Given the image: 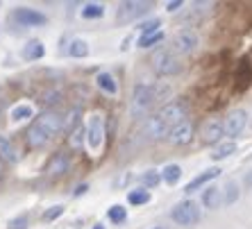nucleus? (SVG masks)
Masks as SVG:
<instances>
[{
  "label": "nucleus",
  "mask_w": 252,
  "mask_h": 229,
  "mask_svg": "<svg viewBox=\"0 0 252 229\" xmlns=\"http://www.w3.org/2000/svg\"><path fill=\"white\" fill-rule=\"evenodd\" d=\"M62 127H64V114L57 109H48L39 114L34 123L30 125V129L25 132V141L30 147H43L59 134Z\"/></svg>",
  "instance_id": "nucleus-1"
},
{
  "label": "nucleus",
  "mask_w": 252,
  "mask_h": 229,
  "mask_svg": "<svg viewBox=\"0 0 252 229\" xmlns=\"http://www.w3.org/2000/svg\"><path fill=\"white\" fill-rule=\"evenodd\" d=\"M155 105V88L153 84L141 82L134 86V93H132V102H129V114L134 118H143Z\"/></svg>",
  "instance_id": "nucleus-2"
},
{
  "label": "nucleus",
  "mask_w": 252,
  "mask_h": 229,
  "mask_svg": "<svg viewBox=\"0 0 252 229\" xmlns=\"http://www.w3.org/2000/svg\"><path fill=\"white\" fill-rule=\"evenodd\" d=\"M150 64H153L155 73L161 75V77H173V75H177V73L182 71V61H180V57L170 53L168 48H159V50H155Z\"/></svg>",
  "instance_id": "nucleus-3"
},
{
  "label": "nucleus",
  "mask_w": 252,
  "mask_h": 229,
  "mask_svg": "<svg viewBox=\"0 0 252 229\" xmlns=\"http://www.w3.org/2000/svg\"><path fill=\"white\" fill-rule=\"evenodd\" d=\"M157 116L161 118V123H164L166 127L173 129L175 125L182 123V120H187V116H189V100H187V98H177V100L166 102Z\"/></svg>",
  "instance_id": "nucleus-4"
},
{
  "label": "nucleus",
  "mask_w": 252,
  "mask_h": 229,
  "mask_svg": "<svg viewBox=\"0 0 252 229\" xmlns=\"http://www.w3.org/2000/svg\"><path fill=\"white\" fill-rule=\"evenodd\" d=\"M102 143H105V118L100 112H95L87 120V145L91 154H98L102 150Z\"/></svg>",
  "instance_id": "nucleus-5"
},
{
  "label": "nucleus",
  "mask_w": 252,
  "mask_h": 229,
  "mask_svg": "<svg viewBox=\"0 0 252 229\" xmlns=\"http://www.w3.org/2000/svg\"><path fill=\"white\" fill-rule=\"evenodd\" d=\"M170 218H173V223L182 225V227H191V225L200 223V218H202V211H200V206L195 204L193 200H182L180 204L173 206V211H170Z\"/></svg>",
  "instance_id": "nucleus-6"
},
{
  "label": "nucleus",
  "mask_w": 252,
  "mask_h": 229,
  "mask_svg": "<svg viewBox=\"0 0 252 229\" xmlns=\"http://www.w3.org/2000/svg\"><path fill=\"white\" fill-rule=\"evenodd\" d=\"M200 43V36L198 32H193V29H180V32H175V36H173V41H170V53L173 55H191L198 48Z\"/></svg>",
  "instance_id": "nucleus-7"
},
{
  "label": "nucleus",
  "mask_w": 252,
  "mask_h": 229,
  "mask_svg": "<svg viewBox=\"0 0 252 229\" xmlns=\"http://www.w3.org/2000/svg\"><path fill=\"white\" fill-rule=\"evenodd\" d=\"M153 9V2H141V0H129V2H121L116 12L118 23H132L136 18H141L143 14H148Z\"/></svg>",
  "instance_id": "nucleus-8"
},
{
  "label": "nucleus",
  "mask_w": 252,
  "mask_h": 229,
  "mask_svg": "<svg viewBox=\"0 0 252 229\" xmlns=\"http://www.w3.org/2000/svg\"><path fill=\"white\" fill-rule=\"evenodd\" d=\"M12 16H14V21H18V25H25V28H41V25L48 23L46 14L36 12V9H30V7H18Z\"/></svg>",
  "instance_id": "nucleus-9"
},
{
  "label": "nucleus",
  "mask_w": 252,
  "mask_h": 229,
  "mask_svg": "<svg viewBox=\"0 0 252 229\" xmlns=\"http://www.w3.org/2000/svg\"><path fill=\"white\" fill-rule=\"evenodd\" d=\"M246 123H248V112L246 109H232L225 118V134L236 139V136L243 134V129H246Z\"/></svg>",
  "instance_id": "nucleus-10"
},
{
  "label": "nucleus",
  "mask_w": 252,
  "mask_h": 229,
  "mask_svg": "<svg viewBox=\"0 0 252 229\" xmlns=\"http://www.w3.org/2000/svg\"><path fill=\"white\" fill-rule=\"evenodd\" d=\"M223 136H225V125H223V120H218V118L205 120V125L200 129V139H202V143H207V145L218 143Z\"/></svg>",
  "instance_id": "nucleus-11"
},
{
  "label": "nucleus",
  "mask_w": 252,
  "mask_h": 229,
  "mask_svg": "<svg viewBox=\"0 0 252 229\" xmlns=\"http://www.w3.org/2000/svg\"><path fill=\"white\" fill-rule=\"evenodd\" d=\"M168 141L173 145H189L193 141V123L191 120H182L180 125H175L168 132Z\"/></svg>",
  "instance_id": "nucleus-12"
},
{
  "label": "nucleus",
  "mask_w": 252,
  "mask_h": 229,
  "mask_svg": "<svg viewBox=\"0 0 252 229\" xmlns=\"http://www.w3.org/2000/svg\"><path fill=\"white\" fill-rule=\"evenodd\" d=\"M68 171H70V157L66 152H57L53 159H50V164H48V168H46L48 177H53V179L64 177Z\"/></svg>",
  "instance_id": "nucleus-13"
},
{
  "label": "nucleus",
  "mask_w": 252,
  "mask_h": 229,
  "mask_svg": "<svg viewBox=\"0 0 252 229\" xmlns=\"http://www.w3.org/2000/svg\"><path fill=\"white\" fill-rule=\"evenodd\" d=\"M234 80H236V84H234L236 93H243V91L252 84V64H250V59H241L239 61Z\"/></svg>",
  "instance_id": "nucleus-14"
},
{
  "label": "nucleus",
  "mask_w": 252,
  "mask_h": 229,
  "mask_svg": "<svg viewBox=\"0 0 252 229\" xmlns=\"http://www.w3.org/2000/svg\"><path fill=\"white\" fill-rule=\"evenodd\" d=\"M220 172H223L220 168H207L205 172H200V175H195L193 179H191V182H189L187 186H184V193H187V195L195 193L198 188H202L205 184H209V182H214L216 177H220Z\"/></svg>",
  "instance_id": "nucleus-15"
},
{
  "label": "nucleus",
  "mask_w": 252,
  "mask_h": 229,
  "mask_svg": "<svg viewBox=\"0 0 252 229\" xmlns=\"http://www.w3.org/2000/svg\"><path fill=\"white\" fill-rule=\"evenodd\" d=\"M168 132H170V129L161 123V118H159L157 114H155V116H150V118H146V123H143V134H146L148 139H153V141L168 136Z\"/></svg>",
  "instance_id": "nucleus-16"
},
{
  "label": "nucleus",
  "mask_w": 252,
  "mask_h": 229,
  "mask_svg": "<svg viewBox=\"0 0 252 229\" xmlns=\"http://www.w3.org/2000/svg\"><path fill=\"white\" fill-rule=\"evenodd\" d=\"M21 57H23L25 61H39V59H43L46 57V46H43V41L30 39L23 46V50H21Z\"/></svg>",
  "instance_id": "nucleus-17"
},
{
  "label": "nucleus",
  "mask_w": 252,
  "mask_h": 229,
  "mask_svg": "<svg viewBox=\"0 0 252 229\" xmlns=\"http://www.w3.org/2000/svg\"><path fill=\"white\" fill-rule=\"evenodd\" d=\"M95 84H98V88L102 91V93L112 95V98L118 93V82L109 71H100L98 75H95Z\"/></svg>",
  "instance_id": "nucleus-18"
},
{
  "label": "nucleus",
  "mask_w": 252,
  "mask_h": 229,
  "mask_svg": "<svg viewBox=\"0 0 252 229\" xmlns=\"http://www.w3.org/2000/svg\"><path fill=\"white\" fill-rule=\"evenodd\" d=\"M84 141H87V127L80 123V125H75V127L70 129V136H68L70 150H73V152H82Z\"/></svg>",
  "instance_id": "nucleus-19"
},
{
  "label": "nucleus",
  "mask_w": 252,
  "mask_h": 229,
  "mask_svg": "<svg viewBox=\"0 0 252 229\" xmlns=\"http://www.w3.org/2000/svg\"><path fill=\"white\" fill-rule=\"evenodd\" d=\"M202 204H205L207 209H218V206L223 204V193H220V188L207 186L205 193H202Z\"/></svg>",
  "instance_id": "nucleus-20"
},
{
  "label": "nucleus",
  "mask_w": 252,
  "mask_h": 229,
  "mask_svg": "<svg viewBox=\"0 0 252 229\" xmlns=\"http://www.w3.org/2000/svg\"><path fill=\"white\" fill-rule=\"evenodd\" d=\"M0 159L7 161V164H16L18 161V154H16V150H14L12 141L2 134H0Z\"/></svg>",
  "instance_id": "nucleus-21"
},
{
  "label": "nucleus",
  "mask_w": 252,
  "mask_h": 229,
  "mask_svg": "<svg viewBox=\"0 0 252 229\" xmlns=\"http://www.w3.org/2000/svg\"><path fill=\"white\" fill-rule=\"evenodd\" d=\"M209 7H211L209 2H195V5L182 16V23H198L200 18L205 16V12L209 9Z\"/></svg>",
  "instance_id": "nucleus-22"
},
{
  "label": "nucleus",
  "mask_w": 252,
  "mask_h": 229,
  "mask_svg": "<svg viewBox=\"0 0 252 229\" xmlns=\"http://www.w3.org/2000/svg\"><path fill=\"white\" fill-rule=\"evenodd\" d=\"M9 116H12V123H21V120H28V118L34 116V107L32 105H25V102H21V105H16L9 112Z\"/></svg>",
  "instance_id": "nucleus-23"
},
{
  "label": "nucleus",
  "mask_w": 252,
  "mask_h": 229,
  "mask_svg": "<svg viewBox=\"0 0 252 229\" xmlns=\"http://www.w3.org/2000/svg\"><path fill=\"white\" fill-rule=\"evenodd\" d=\"M236 152V143L234 141H225V143H218L216 150L211 152V159L214 161H223V159L232 157V154Z\"/></svg>",
  "instance_id": "nucleus-24"
},
{
  "label": "nucleus",
  "mask_w": 252,
  "mask_h": 229,
  "mask_svg": "<svg viewBox=\"0 0 252 229\" xmlns=\"http://www.w3.org/2000/svg\"><path fill=\"white\" fill-rule=\"evenodd\" d=\"M180 177H182V168H180L177 164L164 166V171H161V182H166L168 186H173V184L180 182Z\"/></svg>",
  "instance_id": "nucleus-25"
},
{
  "label": "nucleus",
  "mask_w": 252,
  "mask_h": 229,
  "mask_svg": "<svg viewBox=\"0 0 252 229\" xmlns=\"http://www.w3.org/2000/svg\"><path fill=\"white\" fill-rule=\"evenodd\" d=\"M102 16H105V5L102 2H87L82 7V18H87V21H95V18Z\"/></svg>",
  "instance_id": "nucleus-26"
},
{
  "label": "nucleus",
  "mask_w": 252,
  "mask_h": 229,
  "mask_svg": "<svg viewBox=\"0 0 252 229\" xmlns=\"http://www.w3.org/2000/svg\"><path fill=\"white\" fill-rule=\"evenodd\" d=\"M127 202L132 206H143L150 202V193H148L146 188H134V191H129L127 193Z\"/></svg>",
  "instance_id": "nucleus-27"
},
{
  "label": "nucleus",
  "mask_w": 252,
  "mask_h": 229,
  "mask_svg": "<svg viewBox=\"0 0 252 229\" xmlns=\"http://www.w3.org/2000/svg\"><path fill=\"white\" fill-rule=\"evenodd\" d=\"M220 193H223V204H227V206L234 204V202L239 200V193H241L239 184H236V182H227L223 186V191H220Z\"/></svg>",
  "instance_id": "nucleus-28"
},
{
  "label": "nucleus",
  "mask_w": 252,
  "mask_h": 229,
  "mask_svg": "<svg viewBox=\"0 0 252 229\" xmlns=\"http://www.w3.org/2000/svg\"><path fill=\"white\" fill-rule=\"evenodd\" d=\"M68 53L70 57H75V59H82L89 55V43L84 41V39H73L68 46Z\"/></svg>",
  "instance_id": "nucleus-29"
},
{
  "label": "nucleus",
  "mask_w": 252,
  "mask_h": 229,
  "mask_svg": "<svg viewBox=\"0 0 252 229\" xmlns=\"http://www.w3.org/2000/svg\"><path fill=\"white\" fill-rule=\"evenodd\" d=\"M107 218H109L114 225H121V223H125V220H127V209H125V206H121V204H114V206H109Z\"/></svg>",
  "instance_id": "nucleus-30"
},
{
  "label": "nucleus",
  "mask_w": 252,
  "mask_h": 229,
  "mask_svg": "<svg viewBox=\"0 0 252 229\" xmlns=\"http://www.w3.org/2000/svg\"><path fill=\"white\" fill-rule=\"evenodd\" d=\"M164 41V32L159 29V32H155V34H141L139 39V48H153L157 46V43Z\"/></svg>",
  "instance_id": "nucleus-31"
},
{
  "label": "nucleus",
  "mask_w": 252,
  "mask_h": 229,
  "mask_svg": "<svg viewBox=\"0 0 252 229\" xmlns=\"http://www.w3.org/2000/svg\"><path fill=\"white\" fill-rule=\"evenodd\" d=\"M141 182H143L146 191H148V188H155L159 182H161V172H159V171H146V172H143V177H141Z\"/></svg>",
  "instance_id": "nucleus-32"
},
{
  "label": "nucleus",
  "mask_w": 252,
  "mask_h": 229,
  "mask_svg": "<svg viewBox=\"0 0 252 229\" xmlns=\"http://www.w3.org/2000/svg\"><path fill=\"white\" fill-rule=\"evenodd\" d=\"M66 211L64 204H55V206H48L46 211H43V220L46 223H53V220H57V218H62Z\"/></svg>",
  "instance_id": "nucleus-33"
},
{
  "label": "nucleus",
  "mask_w": 252,
  "mask_h": 229,
  "mask_svg": "<svg viewBox=\"0 0 252 229\" xmlns=\"http://www.w3.org/2000/svg\"><path fill=\"white\" fill-rule=\"evenodd\" d=\"M153 88H155V102H161L170 95V84L168 82H155Z\"/></svg>",
  "instance_id": "nucleus-34"
},
{
  "label": "nucleus",
  "mask_w": 252,
  "mask_h": 229,
  "mask_svg": "<svg viewBox=\"0 0 252 229\" xmlns=\"http://www.w3.org/2000/svg\"><path fill=\"white\" fill-rule=\"evenodd\" d=\"M159 25H161V21L159 18H150V21H146V23H141V32L143 34H155V32H159Z\"/></svg>",
  "instance_id": "nucleus-35"
},
{
  "label": "nucleus",
  "mask_w": 252,
  "mask_h": 229,
  "mask_svg": "<svg viewBox=\"0 0 252 229\" xmlns=\"http://www.w3.org/2000/svg\"><path fill=\"white\" fill-rule=\"evenodd\" d=\"M28 225H30L28 216H25V213H21V216L12 218V220L7 223V229H28Z\"/></svg>",
  "instance_id": "nucleus-36"
},
{
  "label": "nucleus",
  "mask_w": 252,
  "mask_h": 229,
  "mask_svg": "<svg viewBox=\"0 0 252 229\" xmlns=\"http://www.w3.org/2000/svg\"><path fill=\"white\" fill-rule=\"evenodd\" d=\"M180 7H182V0H173V2H168V5H166V9L173 14V12H177Z\"/></svg>",
  "instance_id": "nucleus-37"
},
{
  "label": "nucleus",
  "mask_w": 252,
  "mask_h": 229,
  "mask_svg": "<svg viewBox=\"0 0 252 229\" xmlns=\"http://www.w3.org/2000/svg\"><path fill=\"white\" fill-rule=\"evenodd\" d=\"M89 191V184H80V186L75 188V195H84Z\"/></svg>",
  "instance_id": "nucleus-38"
},
{
  "label": "nucleus",
  "mask_w": 252,
  "mask_h": 229,
  "mask_svg": "<svg viewBox=\"0 0 252 229\" xmlns=\"http://www.w3.org/2000/svg\"><path fill=\"white\" fill-rule=\"evenodd\" d=\"M5 171V161H2V159H0V172Z\"/></svg>",
  "instance_id": "nucleus-39"
},
{
  "label": "nucleus",
  "mask_w": 252,
  "mask_h": 229,
  "mask_svg": "<svg viewBox=\"0 0 252 229\" xmlns=\"http://www.w3.org/2000/svg\"><path fill=\"white\" fill-rule=\"evenodd\" d=\"M94 229H105V225H94Z\"/></svg>",
  "instance_id": "nucleus-40"
},
{
  "label": "nucleus",
  "mask_w": 252,
  "mask_h": 229,
  "mask_svg": "<svg viewBox=\"0 0 252 229\" xmlns=\"http://www.w3.org/2000/svg\"><path fill=\"white\" fill-rule=\"evenodd\" d=\"M153 229H166V227H153Z\"/></svg>",
  "instance_id": "nucleus-41"
}]
</instances>
